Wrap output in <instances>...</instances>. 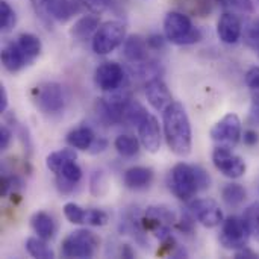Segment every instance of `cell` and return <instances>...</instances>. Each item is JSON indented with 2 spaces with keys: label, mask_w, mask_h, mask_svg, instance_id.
<instances>
[{
  "label": "cell",
  "mask_w": 259,
  "mask_h": 259,
  "mask_svg": "<svg viewBox=\"0 0 259 259\" xmlns=\"http://www.w3.org/2000/svg\"><path fill=\"white\" fill-rule=\"evenodd\" d=\"M164 137L168 149L178 156H187L193 147V131L190 117L182 103L173 102L162 112Z\"/></svg>",
  "instance_id": "1"
},
{
  "label": "cell",
  "mask_w": 259,
  "mask_h": 259,
  "mask_svg": "<svg viewBox=\"0 0 259 259\" xmlns=\"http://www.w3.org/2000/svg\"><path fill=\"white\" fill-rule=\"evenodd\" d=\"M168 187L178 199L190 202L200 191L211 187V178L200 165L179 162L170 171Z\"/></svg>",
  "instance_id": "2"
},
{
  "label": "cell",
  "mask_w": 259,
  "mask_h": 259,
  "mask_svg": "<svg viewBox=\"0 0 259 259\" xmlns=\"http://www.w3.org/2000/svg\"><path fill=\"white\" fill-rule=\"evenodd\" d=\"M164 36L171 44L191 46L202 39V30L184 12L171 11L164 18Z\"/></svg>",
  "instance_id": "3"
},
{
  "label": "cell",
  "mask_w": 259,
  "mask_h": 259,
  "mask_svg": "<svg viewBox=\"0 0 259 259\" xmlns=\"http://www.w3.org/2000/svg\"><path fill=\"white\" fill-rule=\"evenodd\" d=\"M100 240L90 229H77L70 232L61 243V255L64 258H93L99 249Z\"/></svg>",
  "instance_id": "4"
},
{
  "label": "cell",
  "mask_w": 259,
  "mask_h": 259,
  "mask_svg": "<svg viewBox=\"0 0 259 259\" xmlns=\"http://www.w3.org/2000/svg\"><path fill=\"white\" fill-rule=\"evenodd\" d=\"M124 39H126V26L121 21L109 20L99 26V29L96 30L91 39V47L96 55L106 56L112 53L115 49H118L124 42Z\"/></svg>",
  "instance_id": "5"
},
{
  "label": "cell",
  "mask_w": 259,
  "mask_h": 259,
  "mask_svg": "<svg viewBox=\"0 0 259 259\" xmlns=\"http://www.w3.org/2000/svg\"><path fill=\"white\" fill-rule=\"evenodd\" d=\"M32 100L44 115H58L65 108L64 90L58 82H42L32 90Z\"/></svg>",
  "instance_id": "6"
},
{
  "label": "cell",
  "mask_w": 259,
  "mask_h": 259,
  "mask_svg": "<svg viewBox=\"0 0 259 259\" xmlns=\"http://www.w3.org/2000/svg\"><path fill=\"white\" fill-rule=\"evenodd\" d=\"M36 14L42 20L67 23L82 9L79 0H32Z\"/></svg>",
  "instance_id": "7"
},
{
  "label": "cell",
  "mask_w": 259,
  "mask_h": 259,
  "mask_svg": "<svg viewBox=\"0 0 259 259\" xmlns=\"http://www.w3.org/2000/svg\"><path fill=\"white\" fill-rule=\"evenodd\" d=\"M250 238V231L244 217L231 215L222 223L220 243L228 250H240L247 246Z\"/></svg>",
  "instance_id": "8"
},
{
  "label": "cell",
  "mask_w": 259,
  "mask_h": 259,
  "mask_svg": "<svg viewBox=\"0 0 259 259\" xmlns=\"http://www.w3.org/2000/svg\"><path fill=\"white\" fill-rule=\"evenodd\" d=\"M209 135L212 141L217 143L219 146L234 149L243 138V127H241L240 117L234 112L226 114L211 127Z\"/></svg>",
  "instance_id": "9"
},
{
  "label": "cell",
  "mask_w": 259,
  "mask_h": 259,
  "mask_svg": "<svg viewBox=\"0 0 259 259\" xmlns=\"http://www.w3.org/2000/svg\"><path fill=\"white\" fill-rule=\"evenodd\" d=\"M212 164L214 167L229 179H240L246 175L247 165L244 159L234 153L232 149L225 146H217L212 152Z\"/></svg>",
  "instance_id": "10"
},
{
  "label": "cell",
  "mask_w": 259,
  "mask_h": 259,
  "mask_svg": "<svg viewBox=\"0 0 259 259\" xmlns=\"http://www.w3.org/2000/svg\"><path fill=\"white\" fill-rule=\"evenodd\" d=\"M124 68L115 61H105L94 71V82L97 88L108 94L120 90L124 83Z\"/></svg>",
  "instance_id": "11"
},
{
  "label": "cell",
  "mask_w": 259,
  "mask_h": 259,
  "mask_svg": "<svg viewBox=\"0 0 259 259\" xmlns=\"http://www.w3.org/2000/svg\"><path fill=\"white\" fill-rule=\"evenodd\" d=\"M190 211L202 226L209 229L220 226L225 220L223 211L214 199H194L190 203Z\"/></svg>",
  "instance_id": "12"
},
{
  "label": "cell",
  "mask_w": 259,
  "mask_h": 259,
  "mask_svg": "<svg viewBox=\"0 0 259 259\" xmlns=\"http://www.w3.org/2000/svg\"><path fill=\"white\" fill-rule=\"evenodd\" d=\"M146 97H147L150 106L159 112H164L173 103L171 93H170L167 83L159 76L152 77L146 82Z\"/></svg>",
  "instance_id": "13"
},
{
  "label": "cell",
  "mask_w": 259,
  "mask_h": 259,
  "mask_svg": "<svg viewBox=\"0 0 259 259\" xmlns=\"http://www.w3.org/2000/svg\"><path fill=\"white\" fill-rule=\"evenodd\" d=\"M243 23L235 12H225L217 23V35L225 44H237L243 38Z\"/></svg>",
  "instance_id": "14"
},
{
  "label": "cell",
  "mask_w": 259,
  "mask_h": 259,
  "mask_svg": "<svg viewBox=\"0 0 259 259\" xmlns=\"http://www.w3.org/2000/svg\"><path fill=\"white\" fill-rule=\"evenodd\" d=\"M150 47L147 39L141 35H129L121 44V55L129 65H137L150 59L149 56Z\"/></svg>",
  "instance_id": "15"
},
{
  "label": "cell",
  "mask_w": 259,
  "mask_h": 259,
  "mask_svg": "<svg viewBox=\"0 0 259 259\" xmlns=\"http://www.w3.org/2000/svg\"><path fill=\"white\" fill-rule=\"evenodd\" d=\"M138 137L141 146L150 152L156 153L161 149V127L155 115L149 114L140 124H138Z\"/></svg>",
  "instance_id": "16"
},
{
  "label": "cell",
  "mask_w": 259,
  "mask_h": 259,
  "mask_svg": "<svg viewBox=\"0 0 259 259\" xmlns=\"http://www.w3.org/2000/svg\"><path fill=\"white\" fill-rule=\"evenodd\" d=\"M155 178V173L150 167H143V165H135L131 167L124 171L123 175V184L129 190H144L152 185Z\"/></svg>",
  "instance_id": "17"
},
{
  "label": "cell",
  "mask_w": 259,
  "mask_h": 259,
  "mask_svg": "<svg viewBox=\"0 0 259 259\" xmlns=\"http://www.w3.org/2000/svg\"><path fill=\"white\" fill-rule=\"evenodd\" d=\"M82 181V168L76 161L67 164L64 170L56 175V187L62 194H70Z\"/></svg>",
  "instance_id": "18"
},
{
  "label": "cell",
  "mask_w": 259,
  "mask_h": 259,
  "mask_svg": "<svg viewBox=\"0 0 259 259\" xmlns=\"http://www.w3.org/2000/svg\"><path fill=\"white\" fill-rule=\"evenodd\" d=\"M30 226H32L33 232L46 241L53 240L56 235V231H58L55 219L44 211H38L30 217Z\"/></svg>",
  "instance_id": "19"
},
{
  "label": "cell",
  "mask_w": 259,
  "mask_h": 259,
  "mask_svg": "<svg viewBox=\"0 0 259 259\" xmlns=\"http://www.w3.org/2000/svg\"><path fill=\"white\" fill-rule=\"evenodd\" d=\"M100 21L97 14L96 15H83L80 17L73 27L70 29V35L76 39V41H87V39H93L96 30L99 29Z\"/></svg>",
  "instance_id": "20"
},
{
  "label": "cell",
  "mask_w": 259,
  "mask_h": 259,
  "mask_svg": "<svg viewBox=\"0 0 259 259\" xmlns=\"http://www.w3.org/2000/svg\"><path fill=\"white\" fill-rule=\"evenodd\" d=\"M2 64L9 73H18L20 70H23L24 67L29 65L24 55L21 53V50L15 44V41L6 44L3 47V50H2Z\"/></svg>",
  "instance_id": "21"
},
{
  "label": "cell",
  "mask_w": 259,
  "mask_h": 259,
  "mask_svg": "<svg viewBox=\"0 0 259 259\" xmlns=\"http://www.w3.org/2000/svg\"><path fill=\"white\" fill-rule=\"evenodd\" d=\"M15 44L18 46V49L21 50V53L24 55L27 64L30 65L39 55H41V50H42V44H41V39L33 35V33H20L15 39Z\"/></svg>",
  "instance_id": "22"
},
{
  "label": "cell",
  "mask_w": 259,
  "mask_h": 259,
  "mask_svg": "<svg viewBox=\"0 0 259 259\" xmlns=\"http://www.w3.org/2000/svg\"><path fill=\"white\" fill-rule=\"evenodd\" d=\"M94 138H96V135L90 126H79L67 134L65 141L70 147H73L76 150L87 152V150H90Z\"/></svg>",
  "instance_id": "23"
},
{
  "label": "cell",
  "mask_w": 259,
  "mask_h": 259,
  "mask_svg": "<svg viewBox=\"0 0 259 259\" xmlns=\"http://www.w3.org/2000/svg\"><path fill=\"white\" fill-rule=\"evenodd\" d=\"M73 161H77V153L73 147H70V149H61V150L52 152L46 158V165L56 176L64 170V167L67 164H70Z\"/></svg>",
  "instance_id": "24"
},
{
  "label": "cell",
  "mask_w": 259,
  "mask_h": 259,
  "mask_svg": "<svg viewBox=\"0 0 259 259\" xmlns=\"http://www.w3.org/2000/svg\"><path fill=\"white\" fill-rule=\"evenodd\" d=\"M140 144H141V141L138 138H135L134 135H129V134L118 135L115 138V141H114L115 150L123 158H134V156H137L140 153Z\"/></svg>",
  "instance_id": "25"
},
{
  "label": "cell",
  "mask_w": 259,
  "mask_h": 259,
  "mask_svg": "<svg viewBox=\"0 0 259 259\" xmlns=\"http://www.w3.org/2000/svg\"><path fill=\"white\" fill-rule=\"evenodd\" d=\"M149 115L147 109L138 102V100H134L132 97L127 100V103L124 105V109H123V123H127V124H132V126H137Z\"/></svg>",
  "instance_id": "26"
},
{
  "label": "cell",
  "mask_w": 259,
  "mask_h": 259,
  "mask_svg": "<svg viewBox=\"0 0 259 259\" xmlns=\"http://www.w3.org/2000/svg\"><path fill=\"white\" fill-rule=\"evenodd\" d=\"M26 250L32 258L38 259H52L55 258V252L52 250V247L47 244L46 240L36 237H29L26 240Z\"/></svg>",
  "instance_id": "27"
},
{
  "label": "cell",
  "mask_w": 259,
  "mask_h": 259,
  "mask_svg": "<svg viewBox=\"0 0 259 259\" xmlns=\"http://www.w3.org/2000/svg\"><path fill=\"white\" fill-rule=\"evenodd\" d=\"M247 193L241 184H228L222 190V199L229 208H238L246 200Z\"/></svg>",
  "instance_id": "28"
},
{
  "label": "cell",
  "mask_w": 259,
  "mask_h": 259,
  "mask_svg": "<svg viewBox=\"0 0 259 259\" xmlns=\"http://www.w3.org/2000/svg\"><path fill=\"white\" fill-rule=\"evenodd\" d=\"M15 23H17L15 11L6 0H2L0 2V29H2V32L3 33L11 32L14 29Z\"/></svg>",
  "instance_id": "29"
},
{
  "label": "cell",
  "mask_w": 259,
  "mask_h": 259,
  "mask_svg": "<svg viewBox=\"0 0 259 259\" xmlns=\"http://www.w3.org/2000/svg\"><path fill=\"white\" fill-rule=\"evenodd\" d=\"M87 212L88 209L79 206L77 203L68 202L64 205V215L71 225H87Z\"/></svg>",
  "instance_id": "30"
},
{
  "label": "cell",
  "mask_w": 259,
  "mask_h": 259,
  "mask_svg": "<svg viewBox=\"0 0 259 259\" xmlns=\"http://www.w3.org/2000/svg\"><path fill=\"white\" fill-rule=\"evenodd\" d=\"M244 220L250 231V237H253V240H256L259 243V203H252L246 209Z\"/></svg>",
  "instance_id": "31"
},
{
  "label": "cell",
  "mask_w": 259,
  "mask_h": 259,
  "mask_svg": "<svg viewBox=\"0 0 259 259\" xmlns=\"http://www.w3.org/2000/svg\"><path fill=\"white\" fill-rule=\"evenodd\" d=\"M243 39L249 49L259 52V21H252L243 29Z\"/></svg>",
  "instance_id": "32"
},
{
  "label": "cell",
  "mask_w": 259,
  "mask_h": 259,
  "mask_svg": "<svg viewBox=\"0 0 259 259\" xmlns=\"http://www.w3.org/2000/svg\"><path fill=\"white\" fill-rule=\"evenodd\" d=\"M225 9H229L231 12H240V14H250L253 12V3L252 0H217Z\"/></svg>",
  "instance_id": "33"
},
{
  "label": "cell",
  "mask_w": 259,
  "mask_h": 259,
  "mask_svg": "<svg viewBox=\"0 0 259 259\" xmlns=\"http://www.w3.org/2000/svg\"><path fill=\"white\" fill-rule=\"evenodd\" d=\"M108 191V179L102 170H97L91 176V193L94 196H103Z\"/></svg>",
  "instance_id": "34"
},
{
  "label": "cell",
  "mask_w": 259,
  "mask_h": 259,
  "mask_svg": "<svg viewBox=\"0 0 259 259\" xmlns=\"http://www.w3.org/2000/svg\"><path fill=\"white\" fill-rule=\"evenodd\" d=\"M109 217L105 211L102 209H97V208H88V212H87V225L90 226H105L108 223Z\"/></svg>",
  "instance_id": "35"
},
{
  "label": "cell",
  "mask_w": 259,
  "mask_h": 259,
  "mask_svg": "<svg viewBox=\"0 0 259 259\" xmlns=\"http://www.w3.org/2000/svg\"><path fill=\"white\" fill-rule=\"evenodd\" d=\"M194 215L191 214V211L190 212H184L182 215H181V219L176 222V228H178V231H181L182 234H193L194 232Z\"/></svg>",
  "instance_id": "36"
},
{
  "label": "cell",
  "mask_w": 259,
  "mask_h": 259,
  "mask_svg": "<svg viewBox=\"0 0 259 259\" xmlns=\"http://www.w3.org/2000/svg\"><path fill=\"white\" fill-rule=\"evenodd\" d=\"M23 187V182L17 176H3L2 178V196H8L9 193H15Z\"/></svg>",
  "instance_id": "37"
},
{
  "label": "cell",
  "mask_w": 259,
  "mask_h": 259,
  "mask_svg": "<svg viewBox=\"0 0 259 259\" xmlns=\"http://www.w3.org/2000/svg\"><path fill=\"white\" fill-rule=\"evenodd\" d=\"M244 82L252 93H259V67L253 65L246 71Z\"/></svg>",
  "instance_id": "38"
},
{
  "label": "cell",
  "mask_w": 259,
  "mask_h": 259,
  "mask_svg": "<svg viewBox=\"0 0 259 259\" xmlns=\"http://www.w3.org/2000/svg\"><path fill=\"white\" fill-rule=\"evenodd\" d=\"M79 2L82 3V6L90 9L93 14H100L108 9V6L111 5L112 0H79Z\"/></svg>",
  "instance_id": "39"
},
{
  "label": "cell",
  "mask_w": 259,
  "mask_h": 259,
  "mask_svg": "<svg viewBox=\"0 0 259 259\" xmlns=\"http://www.w3.org/2000/svg\"><path fill=\"white\" fill-rule=\"evenodd\" d=\"M249 121L253 126H259V93H252V102L249 109Z\"/></svg>",
  "instance_id": "40"
},
{
  "label": "cell",
  "mask_w": 259,
  "mask_h": 259,
  "mask_svg": "<svg viewBox=\"0 0 259 259\" xmlns=\"http://www.w3.org/2000/svg\"><path fill=\"white\" fill-rule=\"evenodd\" d=\"M147 44H149V47H150V50H155V52H158V50H161V49H164V46H165V36H162V35H159V33H153V35H149L147 38Z\"/></svg>",
  "instance_id": "41"
},
{
  "label": "cell",
  "mask_w": 259,
  "mask_h": 259,
  "mask_svg": "<svg viewBox=\"0 0 259 259\" xmlns=\"http://www.w3.org/2000/svg\"><path fill=\"white\" fill-rule=\"evenodd\" d=\"M12 140V131L6 124H2L0 127V150H6Z\"/></svg>",
  "instance_id": "42"
},
{
  "label": "cell",
  "mask_w": 259,
  "mask_h": 259,
  "mask_svg": "<svg viewBox=\"0 0 259 259\" xmlns=\"http://www.w3.org/2000/svg\"><path fill=\"white\" fill-rule=\"evenodd\" d=\"M18 135H20V140H21V144H23L24 150L27 152V155H30L32 153V140H30V135H29L27 127L20 126L18 127Z\"/></svg>",
  "instance_id": "43"
},
{
  "label": "cell",
  "mask_w": 259,
  "mask_h": 259,
  "mask_svg": "<svg viewBox=\"0 0 259 259\" xmlns=\"http://www.w3.org/2000/svg\"><path fill=\"white\" fill-rule=\"evenodd\" d=\"M106 149H108V140H105V138H97V137H96L88 152L93 153V155H97V153L105 152Z\"/></svg>",
  "instance_id": "44"
},
{
  "label": "cell",
  "mask_w": 259,
  "mask_h": 259,
  "mask_svg": "<svg viewBox=\"0 0 259 259\" xmlns=\"http://www.w3.org/2000/svg\"><path fill=\"white\" fill-rule=\"evenodd\" d=\"M243 141H244V144L246 146H256L259 141V135L256 134V131H252V129H249V131H244V134H243Z\"/></svg>",
  "instance_id": "45"
},
{
  "label": "cell",
  "mask_w": 259,
  "mask_h": 259,
  "mask_svg": "<svg viewBox=\"0 0 259 259\" xmlns=\"http://www.w3.org/2000/svg\"><path fill=\"white\" fill-rule=\"evenodd\" d=\"M235 258H258V253L256 252H253L252 249H249L247 246L246 247H243V249H240V250H235Z\"/></svg>",
  "instance_id": "46"
},
{
  "label": "cell",
  "mask_w": 259,
  "mask_h": 259,
  "mask_svg": "<svg viewBox=\"0 0 259 259\" xmlns=\"http://www.w3.org/2000/svg\"><path fill=\"white\" fill-rule=\"evenodd\" d=\"M6 109H8V93L5 85H0V112L5 114Z\"/></svg>",
  "instance_id": "47"
},
{
  "label": "cell",
  "mask_w": 259,
  "mask_h": 259,
  "mask_svg": "<svg viewBox=\"0 0 259 259\" xmlns=\"http://www.w3.org/2000/svg\"><path fill=\"white\" fill-rule=\"evenodd\" d=\"M121 256H123V258H134L135 253H134V250L131 249V246L124 244L123 249H121Z\"/></svg>",
  "instance_id": "48"
},
{
  "label": "cell",
  "mask_w": 259,
  "mask_h": 259,
  "mask_svg": "<svg viewBox=\"0 0 259 259\" xmlns=\"http://www.w3.org/2000/svg\"><path fill=\"white\" fill-rule=\"evenodd\" d=\"M258 21H259V20H258Z\"/></svg>",
  "instance_id": "49"
}]
</instances>
